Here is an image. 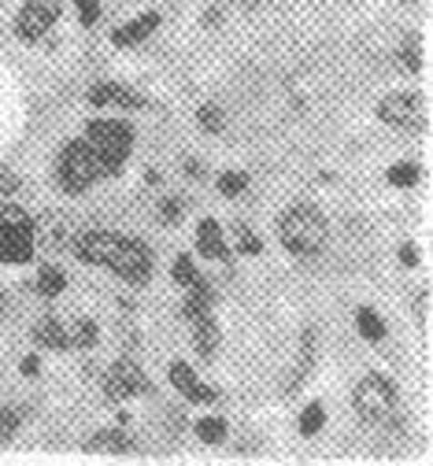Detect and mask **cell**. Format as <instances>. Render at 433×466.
Masks as SVG:
<instances>
[{"mask_svg":"<svg viewBox=\"0 0 433 466\" xmlns=\"http://www.w3.org/2000/svg\"><path fill=\"white\" fill-rule=\"evenodd\" d=\"M86 141L93 145L96 159H100V170L104 178L107 174H119L123 163L130 159L134 152V127L126 119H116V115H100L86 127Z\"/></svg>","mask_w":433,"mask_h":466,"instance_id":"obj_3","label":"cell"},{"mask_svg":"<svg viewBox=\"0 0 433 466\" xmlns=\"http://www.w3.org/2000/svg\"><path fill=\"white\" fill-rule=\"evenodd\" d=\"M34 340H37V348H48V352H67V348H75L71 329L56 315H45L34 322Z\"/></svg>","mask_w":433,"mask_h":466,"instance_id":"obj_12","label":"cell"},{"mask_svg":"<svg viewBox=\"0 0 433 466\" xmlns=\"http://www.w3.org/2000/svg\"><path fill=\"white\" fill-rule=\"evenodd\" d=\"M196 441H204V444H227V437H230V426H227V419L223 415H200L196 419Z\"/></svg>","mask_w":433,"mask_h":466,"instance_id":"obj_14","label":"cell"},{"mask_svg":"<svg viewBox=\"0 0 433 466\" xmlns=\"http://www.w3.org/2000/svg\"><path fill=\"white\" fill-rule=\"evenodd\" d=\"M156 26H159V12H145V15H137V19H126L123 26L112 30V45L134 48V45H141L145 37H152Z\"/></svg>","mask_w":433,"mask_h":466,"instance_id":"obj_13","label":"cell"},{"mask_svg":"<svg viewBox=\"0 0 433 466\" xmlns=\"http://www.w3.org/2000/svg\"><path fill=\"white\" fill-rule=\"evenodd\" d=\"M200 170H204V167H200V163H193V159H189V163H186V178H200Z\"/></svg>","mask_w":433,"mask_h":466,"instance_id":"obj_30","label":"cell"},{"mask_svg":"<svg viewBox=\"0 0 433 466\" xmlns=\"http://www.w3.org/2000/svg\"><path fill=\"white\" fill-rule=\"evenodd\" d=\"M89 448H93V451H130L134 444H130V437H126L123 430H100Z\"/></svg>","mask_w":433,"mask_h":466,"instance_id":"obj_20","label":"cell"},{"mask_svg":"<svg viewBox=\"0 0 433 466\" xmlns=\"http://www.w3.org/2000/svg\"><path fill=\"white\" fill-rule=\"evenodd\" d=\"M96 340H100V326H96L93 319H78L75 329H71V344H78V348H93Z\"/></svg>","mask_w":433,"mask_h":466,"instance_id":"obj_22","label":"cell"},{"mask_svg":"<svg viewBox=\"0 0 433 466\" xmlns=\"http://www.w3.org/2000/svg\"><path fill=\"white\" fill-rule=\"evenodd\" d=\"M89 104L93 107H123V111H137L145 100L137 93H130L126 86H116V82H100L89 89Z\"/></svg>","mask_w":433,"mask_h":466,"instance_id":"obj_11","label":"cell"},{"mask_svg":"<svg viewBox=\"0 0 433 466\" xmlns=\"http://www.w3.org/2000/svg\"><path fill=\"white\" fill-rule=\"evenodd\" d=\"M378 119L386 127L400 130V134H422L429 123V111H426V96L418 89H397L386 93L378 100Z\"/></svg>","mask_w":433,"mask_h":466,"instance_id":"obj_6","label":"cell"},{"mask_svg":"<svg viewBox=\"0 0 433 466\" xmlns=\"http://www.w3.org/2000/svg\"><path fill=\"white\" fill-rule=\"evenodd\" d=\"M352 407L359 422L367 426H389L400 415V392L386 374H367L356 392H352Z\"/></svg>","mask_w":433,"mask_h":466,"instance_id":"obj_4","label":"cell"},{"mask_svg":"<svg viewBox=\"0 0 433 466\" xmlns=\"http://www.w3.org/2000/svg\"><path fill=\"white\" fill-rule=\"evenodd\" d=\"M245 189H248V174L245 170H227L219 178V193L223 197H241Z\"/></svg>","mask_w":433,"mask_h":466,"instance_id":"obj_24","label":"cell"},{"mask_svg":"<svg viewBox=\"0 0 433 466\" xmlns=\"http://www.w3.org/2000/svg\"><path fill=\"white\" fill-rule=\"evenodd\" d=\"M37 370H41V363H37V356H26V360H23V374H26V378H34Z\"/></svg>","mask_w":433,"mask_h":466,"instance_id":"obj_29","label":"cell"},{"mask_svg":"<svg viewBox=\"0 0 433 466\" xmlns=\"http://www.w3.org/2000/svg\"><path fill=\"white\" fill-rule=\"evenodd\" d=\"M78 259H86L89 267H104L119 274L130 285H145L152 278V248L145 241H134L126 233H112V229H89L75 241Z\"/></svg>","mask_w":433,"mask_h":466,"instance_id":"obj_1","label":"cell"},{"mask_svg":"<svg viewBox=\"0 0 433 466\" xmlns=\"http://www.w3.org/2000/svg\"><path fill=\"white\" fill-rule=\"evenodd\" d=\"M400 64H408V71H422V41L408 37V48H400Z\"/></svg>","mask_w":433,"mask_h":466,"instance_id":"obj_26","label":"cell"},{"mask_svg":"<svg viewBox=\"0 0 433 466\" xmlns=\"http://www.w3.org/2000/svg\"><path fill=\"white\" fill-rule=\"evenodd\" d=\"M64 289H67V274L60 270V267H52V263H45L41 270H37V293L41 297H60L64 293Z\"/></svg>","mask_w":433,"mask_h":466,"instance_id":"obj_16","label":"cell"},{"mask_svg":"<svg viewBox=\"0 0 433 466\" xmlns=\"http://www.w3.org/2000/svg\"><path fill=\"white\" fill-rule=\"evenodd\" d=\"M60 12H64L60 0H26L15 15V37L30 41V45L48 37V30L60 23Z\"/></svg>","mask_w":433,"mask_h":466,"instance_id":"obj_7","label":"cell"},{"mask_svg":"<svg viewBox=\"0 0 433 466\" xmlns=\"http://www.w3.org/2000/svg\"><path fill=\"white\" fill-rule=\"evenodd\" d=\"M386 178H389V186H397V189H411V186L422 182V167L411 163V159H400V163H393V167L386 170Z\"/></svg>","mask_w":433,"mask_h":466,"instance_id":"obj_17","label":"cell"},{"mask_svg":"<svg viewBox=\"0 0 433 466\" xmlns=\"http://www.w3.org/2000/svg\"><path fill=\"white\" fill-rule=\"evenodd\" d=\"M196 127L207 134H223L227 130V111L219 104H200L196 107Z\"/></svg>","mask_w":433,"mask_h":466,"instance_id":"obj_19","label":"cell"},{"mask_svg":"<svg viewBox=\"0 0 433 466\" xmlns=\"http://www.w3.org/2000/svg\"><path fill=\"white\" fill-rule=\"evenodd\" d=\"M159 222H167V226H175L182 215H186V204L178 200V197H164V200H159Z\"/></svg>","mask_w":433,"mask_h":466,"instance_id":"obj_25","label":"cell"},{"mask_svg":"<svg viewBox=\"0 0 433 466\" xmlns=\"http://www.w3.org/2000/svg\"><path fill=\"white\" fill-rule=\"evenodd\" d=\"M171 274H175V281H178L182 289H189V285H196V281H204V274H200V267H196V259H193L189 252H182V256L175 259V267H171Z\"/></svg>","mask_w":433,"mask_h":466,"instance_id":"obj_21","label":"cell"},{"mask_svg":"<svg viewBox=\"0 0 433 466\" xmlns=\"http://www.w3.org/2000/svg\"><path fill=\"white\" fill-rule=\"evenodd\" d=\"M400 263L404 267H418V248L408 241V245H400Z\"/></svg>","mask_w":433,"mask_h":466,"instance_id":"obj_28","label":"cell"},{"mask_svg":"<svg viewBox=\"0 0 433 466\" xmlns=\"http://www.w3.org/2000/svg\"><path fill=\"white\" fill-rule=\"evenodd\" d=\"M75 8H78L82 26H96L100 23V5H96V0H75Z\"/></svg>","mask_w":433,"mask_h":466,"instance_id":"obj_27","label":"cell"},{"mask_svg":"<svg viewBox=\"0 0 433 466\" xmlns=\"http://www.w3.org/2000/svg\"><path fill=\"white\" fill-rule=\"evenodd\" d=\"M356 329H359V337L370 340V344L386 340V319L378 315L374 308H359V311H356Z\"/></svg>","mask_w":433,"mask_h":466,"instance_id":"obj_15","label":"cell"},{"mask_svg":"<svg viewBox=\"0 0 433 466\" xmlns=\"http://www.w3.org/2000/svg\"><path fill=\"white\" fill-rule=\"evenodd\" d=\"M0 315H5V293H0Z\"/></svg>","mask_w":433,"mask_h":466,"instance_id":"obj_31","label":"cell"},{"mask_svg":"<svg viewBox=\"0 0 433 466\" xmlns=\"http://www.w3.org/2000/svg\"><path fill=\"white\" fill-rule=\"evenodd\" d=\"M278 241L286 252L300 256V259H311L318 256L322 248H327L330 241V222L327 215H322L315 204H293L278 215Z\"/></svg>","mask_w":433,"mask_h":466,"instance_id":"obj_2","label":"cell"},{"mask_svg":"<svg viewBox=\"0 0 433 466\" xmlns=\"http://www.w3.org/2000/svg\"><path fill=\"white\" fill-rule=\"evenodd\" d=\"M104 178V170H100V159L93 152V145L82 137V141H67L60 159H56V182L67 197H82L89 193L96 182Z\"/></svg>","mask_w":433,"mask_h":466,"instance_id":"obj_5","label":"cell"},{"mask_svg":"<svg viewBox=\"0 0 433 466\" xmlns=\"http://www.w3.org/2000/svg\"><path fill=\"white\" fill-rule=\"evenodd\" d=\"M322 426H327V407L315 400V403H307L304 411H300L297 430H300V437H315V433H322Z\"/></svg>","mask_w":433,"mask_h":466,"instance_id":"obj_18","label":"cell"},{"mask_svg":"<svg viewBox=\"0 0 433 466\" xmlns=\"http://www.w3.org/2000/svg\"><path fill=\"white\" fill-rule=\"evenodd\" d=\"M230 241H227V229L215 222V218H200L196 226V256L211 259V263H227L230 259Z\"/></svg>","mask_w":433,"mask_h":466,"instance_id":"obj_9","label":"cell"},{"mask_svg":"<svg viewBox=\"0 0 433 466\" xmlns=\"http://www.w3.org/2000/svg\"><path fill=\"white\" fill-rule=\"evenodd\" d=\"M167 378H171V385H175L189 403H211V400H215V389H207V385L196 378V370H193L189 363H182V360L171 363Z\"/></svg>","mask_w":433,"mask_h":466,"instance_id":"obj_10","label":"cell"},{"mask_svg":"<svg viewBox=\"0 0 433 466\" xmlns=\"http://www.w3.org/2000/svg\"><path fill=\"white\" fill-rule=\"evenodd\" d=\"M137 392H148V378L134 360H119V363L107 367V374H104V396L107 400L119 403V400H130Z\"/></svg>","mask_w":433,"mask_h":466,"instance_id":"obj_8","label":"cell"},{"mask_svg":"<svg viewBox=\"0 0 433 466\" xmlns=\"http://www.w3.org/2000/svg\"><path fill=\"white\" fill-rule=\"evenodd\" d=\"M234 241H237V252H241V256H259V252H263V241L256 238V233H252L245 222L234 226Z\"/></svg>","mask_w":433,"mask_h":466,"instance_id":"obj_23","label":"cell"}]
</instances>
